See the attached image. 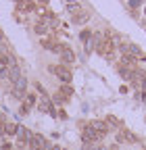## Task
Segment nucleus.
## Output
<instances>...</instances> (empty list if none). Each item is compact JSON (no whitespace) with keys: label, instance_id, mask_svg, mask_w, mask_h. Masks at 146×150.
Returning a JSON list of instances; mask_svg holds the SVG:
<instances>
[{"label":"nucleus","instance_id":"obj_27","mask_svg":"<svg viewBox=\"0 0 146 150\" xmlns=\"http://www.w3.org/2000/svg\"><path fill=\"white\" fill-rule=\"evenodd\" d=\"M130 4H132V8H138L142 4V0H130Z\"/></svg>","mask_w":146,"mask_h":150},{"label":"nucleus","instance_id":"obj_24","mask_svg":"<svg viewBox=\"0 0 146 150\" xmlns=\"http://www.w3.org/2000/svg\"><path fill=\"white\" fill-rule=\"evenodd\" d=\"M54 102H59V104H63V102H67V98L63 96V94H57V96H54Z\"/></svg>","mask_w":146,"mask_h":150},{"label":"nucleus","instance_id":"obj_3","mask_svg":"<svg viewBox=\"0 0 146 150\" xmlns=\"http://www.w3.org/2000/svg\"><path fill=\"white\" fill-rule=\"evenodd\" d=\"M82 138H84V142H100L104 136H100L94 127H90V125H88V127L82 131Z\"/></svg>","mask_w":146,"mask_h":150},{"label":"nucleus","instance_id":"obj_12","mask_svg":"<svg viewBox=\"0 0 146 150\" xmlns=\"http://www.w3.org/2000/svg\"><path fill=\"white\" fill-rule=\"evenodd\" d=\"M88 19H90V13H88V11H82L79 15H75V17H73V23L82 25V23H86V21H88Z\"/></svg>","mask_w":146,"mask_h":150},{"label":"nucleus","instance_id":"obj_28","mask_svg":"<svg viewBox=\"0 0 146 150\" xmlns=\"http://www.w3.org/2000/svg\"><path fill=\"white\" fill-rule=\"evenodd\" d=\"M50 150H63V148H61V146H57V144H52V146H50Z\"/></svg>","mask_w":146,"mask_h":150},{"label":"nucleus","instance_id":"obj_7","mask_svg":"<svg viewBox=\"0 0 146 150\" xmlns=\"http://www.w3.org/2000/svg\"><path fill=\"white\" fill-rule=\"evenodd\" d=\"M121 67H130V69H138L136 67V56H132V54H121Z\"/></svg>","mask_w":146,"mask_h":150},{"label":"nucleus","instance_id":"obj_23","mask_svg":"<svg viewBox=\"0 0 146 150\" xmlns=\"http://www.w3.org/2000/svg\"><path fill=\"white\" fill-rule=\"evenodd\" d=\"M6 44H9V40H6V35H4L2 31H0V48H4Z\"/></svg>","mask_w":146,"mask_h":150},{"label":"nucleus","instance_id":"obj_2","mask_svg":"<svg viewBox=\"0 0 146 150\" xmlns=\"http://www.w3.org/2000/svg\"><path fill=\"white\" fill-rule=\"evenodd\" d=\"M117 142L121 144V142H130V144H140V138L136 136V134H132V131H127L125 127L123 129H119V134H117Z\"/></svg>","mask_w":146,"mask_h":150},{"label":"nucleus","instance_id":"obj_8","mask_svg":"<svg viewBox=\"0 0 146 150\" xmlns=\"http://www.w3.org/2000/svg\"><path fill=\"white\" fill-rule=\"evenodd\" d=\"M17 138H19V144L23 146V144H29V140H31V134H29V129H25V127H19V131H17Z\"/></svg>","mask_w":146,"mask_h":150},{"label":"nucleus","instance_id":"obj_20","mask_svg":"<svg viewBox=\"0 0 146 150\" xmlns=\"http://www.w3.org/2000/svg\"><path fill=\"white\" fill-rule=\"evenodd\" d=\"M79 38H82V42H90V40H92V31H90V29H84L82 33H79Z\"/></svg>","mask_w":146,"mask_h":150},{"label":"nucleus","instance_id":"obj_18","mask_svg":"<svg viewBox=\"0 0 146 150\" xmlns=\"http://www.w3.org/2000/svg\"><path fill=\"white\" fill-rule=\"evenodd\" d=\"M2 131H4V134H9V136H17V131H19V127H17V125H2Z\"/></svg>","mask_w":146,"mask_h":150},{"label":"nucleus","instance_id":"obj_17","mask_svg":"<svg viewBox=\"0 0 146 150\" xmlns=\"http://www.w3.org/2000/svg\"><path fill=\"white\" fill-rule=\"evenodd\" d=\"M44 48H46V50H50V52H61V48H63V46H61V44H54V42H50V40H48V42H44Z\"/></svg>","mask_w":146,"mask_h":150},{"label":"nucleus","instance_id":"obj_5","mask_svg":"<svg viewBox=\"0 0 146 150\" xmlns=\"http://www.w3.org/2000/svg\"><path fill=\"white\" fill-rule=\"evenodd\" d=\"M59 54H61V61H63V65H65V67H67V65H71L73 61H75V54H73V50H71L67 44L61 48V52H59Z\"/></svg>","mask_w":146,"mask_h":150},{"label":"nucleus","instance_id":"obj_11","mask_svg":"<svg viewBox=\"0 0 146 150\" xmlns=\"http://www.w3.org/2000/svg\"><path fill=\"white\" fill-rule=\"evenodd\" d=\"M106 125H113V127H119V129H123V123H121V119H117L115 115H106Z\"/></svg>","mask_w":146,"mask_h":150},{"label":"nucleus","instance_id":"obj_10","mask_svg":"<svg viewBox=\"0 0 146 150\" xmlns=\"http://www.w3.org/2000/svg\"><path fill=\"white\" fill-rule=\"evenodd\" d=\"M21 75H23V73H21V69L17 67V65H11V67H9V79H11L13 83H15L17 79H19Z\"/></svg>","mask_w":146,"mask_h":150},{"label":"nucleus","instance_id":"obj_26","mask_svg":"<svg viewBox=\"0 0 146 150\" xmlns=\"http://www.w3.org/2000/svg\"><path fill=\"white\" fill-rule=\"evenodd\" d=\"M35 90H38V92H40V96H46V92H44V86H42L40 81H38V83H35Z\"/></svg>","mask_w":146,"mask_h":150},{"label":"nucleus","instance_id":"obj_21","mask_svg":"<svg viewBox=\"0 0 146 150\" xmlns=\"http://www.w3.org/2000/svg\"><path fill=\"white\" fill-rule=\"evenodd\" d=\"M25 104L27 106H33L35 104V94H25Z\"/></svg>","mask_w":146,"mask_h":150},{"label":"nucleus","instance_id":"obj_29","mask_svg":"<svg viewBox=\"0 0 146 150\" xmlns=\"http://www.w3.org/2000/svg\"><path fill=\"white\" fill-rule=\"evenodd\" d=\"M40 2H44V4H46V2H48V0H40Z\"/></svg>","mask_w":146,"mask_h":150},{"label":"nucleus","instance_id":"obj_31","mask_svg":"<svg viewBox=\"0 0 146 150\" xmlns=\"http://www.w3.org/2000/svg\"><path fill=\"white\" fill-rule=\"evenodd\" d=\"M144 13H146V11H144Z\"/></svg>","mask_w":146,"mask_h":150},{"label":"nucleus","instance_id":"obj_13","mask_svg":"<svg viewBox=\"0 0 146 150\" xmlns=\"http://www.w3.org/2000/svg\"><path fill=\"white\" fill-rule=\"evenodd\" d=\"M13 86H15V90H19V92H25V90H27V79H25L23 75H21V77L17 79Z\"/></svg>","mask_w":146,"mask_h":150},{"label":"nucleus","instance_id":"obj_1","mask_svg":"<svg viewBox=\"0 0 146 150\" xmlns=\"http://www.w3.org/2000/svg\"><path fill=\"white\" fill-rule=\"evenodd\" d=\"M48 71H50V73H54V75H57V77H59L63 83H71V79H73V75H71L69 67H65V65H57V67L50 65V67H48Z\"/></svg>","mask_w":146,"mask_h":150},{"label":"nucleus","instance_id":"obj_4","mask_svg":"<svg viewBox=\"0 0 146 150\" xmlns=\"http://www.w3.org/2000/svg\"><path fill=\"white\" fill-rule=\"evenodd\" d=\"M52 144H48L42 136H38V134H31V140H29V148L31 150H40V148H50Z\"/></svg>","mask_w":146,"mask_h":150},{"label":"nucleus","instance_id":"obj_15","mask_svg":"<svg viewBox=\"0 0 146 150\" xmlns=\"http://www.w3.org/2000/svg\"><path fill=\"white\" fill-rule=\"evenodd\" d=\"M82 150H102V144H98V142H84Z\"/></svg>","mask_w":146,"mask_h":150},{"label":"nucleus","instance_id":"obj_14","mask_svg":"<svg viewBox=\"0 0 146 150\" xmlns=\"http://www.w3.org/2000/svg\"><path fill=\"white\" fill-rule=\"evenodd\" d=\"M59 94H63V96L69 100V98H71V94H73V86H69V83H63V86H61V90H59Z\"/></svg>","mask_w":146,"mask_h":150},{"label":"nucleus","instance_id":"obj_30","mask_svg":"<svg viewBox=\"0 0 146 150\" xmlns=\"http://www.w3.org/2000/svg\"><path fill=\"white\" fill-rule=\"evenodd\" d=\"M40 150H50V148H40Z\"/></svg>","mask_w":146,"mask_h":150},{"label":"nucleus","instance_id":"obj_25","mask_svg":"<svg viewBox=\"0 0 146 150\" xmlns=\"http://www.w3.org/2000/svg\"><path fill=\"white\" fill-rule=\"evenodd\" d=\"M4 77H9V69L6 67H0V79H4Z\"/></svg>","mask_w":146,"mask_h":150},{"label":"nucleus","instance_id":"obj_16","mask_svg":"<svg viewBox=\"0 0 146 150\" xmlns=\"http://www.w3.org/2000/svg\"><path fill=\"white\" fill-rule=\"evenodd\" d=\"M33 31L38 33V35H44V33L48 31V25H46V23H42V21H38V23L33 25Z\"/></svg>","mask_w":146,"mask_h":150},{"label":"nucleus","instance_id":"obj_9","mask_svg":"<svg viewBox=\"0 0 146 150\" xmlns=\"http://www.w3.org/2000/svg\"><path fill=\"white\" fill-rule=\"evenodd\" d=\"M90 127H94L100 136H106V134H108V125H106V121H92V123H90Z\"/></svg>","mask_w":146,"mask_h":150},{"label":"nucleus","instance_id":"obj_22","mask_svg":"<svg viewBox=\"0 0 146 150\" xmlns=\"http://www.w3.org/2000/svg\"><path fill=\"white\" fill-rule=\"evenodd\" d=\"M27 112H29V106H27V104L23 102V104H21V108H19V115H21V117H25Z\"/></svg>","mask_w":146,"mask_h":150},{"label":"nucleus","instance_id":"obj_19","mask_svg":"<svg viewBox=\"0 0 146 150\" xmlns=\"http://www.w3.org/2000/svg\"><path fill=\"white\" fill-rule=\"evenodd\" d=\"M67 11L71 13V17H75V15H79V13H82L84 8H82V6H79L77 2H73V4H69V6H67Z\"/></svg>","mask_w":146,"mask_h":150},{"label":"nucleus","instance_id":"obj_6","mask_svg":"<svg viewBox=\"0 0 146 150\" xmlns=\"http://www.w3.org/2000/svg\"><path fill=\"white\" fill-rule=\"evenodd\" d=\"M38 106H40V110H44V112H50L52 117H57V110H54L52 102H50L46 96H42V98H40V104H38Z\"/></svg>","mask_w":146,"mask_h":150}]
</instances>
